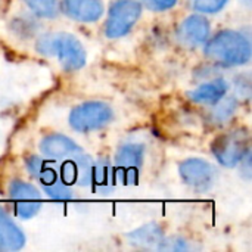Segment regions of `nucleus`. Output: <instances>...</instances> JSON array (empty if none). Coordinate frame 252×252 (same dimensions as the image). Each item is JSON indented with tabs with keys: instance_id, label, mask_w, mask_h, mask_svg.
Listing matches in <instances>:
<instances>
[{
	"instance_id": "obj_1",
	"label": "nucleus",
	"mask_w": 252,
	"mask_h": 252,
	"mask_svg": "<svg viewBox=\"0 0 252 252\" xmlns=\"http://www.w3.org/2000/svg\"><path fill=\"white\" fill-rule=\"evenodd\" d=\"M38 53L56 56L66 71H77L84 66L87 55L80 40L69 32H47L38 37L35 44Z\"/></svg>"
},
{
	"instance_id": "obj_2",
	"label": "nucleus",
	"mask_w": 252,
	"mask_h": 252,
	"mask_svg": "<svg viewBox=\"0 0 252 252\" xmlns=\"http://www.w3.org/2000/svg\"><path fill=\"white\" fill-rule=\"evenodd\" d=\"M205 55L220 65H245L251 59V43L244 34L224 30L207 43Z\"/></svg>"
},
{
	"instance_id": "obj_3",
	"label": "nucleus",
	"mask_w": 252,
	"mask_h": 252,
	"mask_svg": "<svg viewBox=\"0 0 252 252\" xmlns=\"http://www.w3.org/2000/svg\"><path fill=\"white\" fill-rule=\"evenodd\" d=\"M112 109L103 102L90 100L75 106L69 114V126L80 133H89L105 127L112 120Z\"/></svg>"
},
{
	"instance_id": "obj_4",
	"label": "nucleus",
	"mask_w": 252,
	"mask_h": 252,
	"mask_svg": "<svg viewBox=\"0 0 252 252\" xmlns=\"http://www.w3.org/2000/svg\"><path fill=\"white\" fill-rule=\"evenodd\" d=\"M248 131L238 128L219 136L213 143V154L224 167H236L248 149Z\"/></svg>"
},
{
	"instance_id": "obj_5",
	"label": "nucleus",
	"mask_w": 252,
	"mask_h": 252,
	"mask_svg": "<svg viewBox=\"0 0 252 252\" xmlns=\"http://www.w3.org/2000/svg\"><path fill=\"white\" fill-rule=\"evenodd\" d=\"M142 15V4L137 0H117L111 9L105 24L108 38H120L126 35Z\"/></svg>"
},
{
	"instance_id": "obj_6",
	"label": "nucleus",
	"mask_w": 252,
	"mask_h": 252,
	"mask_svg": "<svg viewBox=\"0 0 252 252\" xmlns=\"http://www.w3.org/2000/svg\"><path fill=\"white\" fill-rule=\"evenodd\" d=\"M145 148L139 143L123 145L115 155V176L123 185H136L143 165Z\"/></svg>"
},
{
	"instance_id": "obj_7",
	"label": "nucleus",
	"mask_w": 252,
	"mask_h": 252,
	"mask_svg": "<svg viewBox=\"0 0 252 252\" xmlns=\"http://www.w3.org/2000/svg\"><path fill=\"white\" fill-rule=\"evenodd\" d=\"M179 173L189 188L201 192L208 190L217 179V170L214 165L201 158H189L183 161L179 167Z\"/></svg>"
},
{
	"instance_id": "obj_8",
	"label": "nucleus",
	"mask_w": 252,
	"mask_h": 252,
	"mask_svg": "<svg viewBox=\"0 0 252 252\" xmlns=\"http://www.w3.org/2000/svg\"><path fill=\"white\" fill-rule=\"evenodd\" d=\"M9 195L15 202L18 217L27 220L34 217L41 208V195L32 185L21 180H13L9 186Z\"/></svg>"
},
{
	"instance_id": "obj_9",
	"label": "nucleus",
	"mask_w": 252,
	"mask_h": 252,
	"mask_svg": "<svg viewBox=\"0 0 252 252\" xmlns=\"http://www.w3.org/2000/svg\"><path fill=\"white\" fill-rule=\"evenodd\" d=\"M93 159L89 155H74L72 158L66 159L61 167V180L66 186H89L92 185V174H93Z\"/></svg>"
},
{
	"instance_id": "obj_10",
	"label": "nucleus",
	"mask_w": 252,
	"mask_h": 252,
	"mask_svg": "<svg viewBox=\"0 0 252 252\" xmlns=\"http://www.w3.org/2000/svg\"><path fill=\"white\" fill-rule=\"evenodd\" d=\"M210 35V22L202 15L188 16L177 30V40L188 46L196 47L208 40Z\"/></svg>"
},
{
	"instance_id": "obj_11",
	"label": "nucleus",
	"mask_w": 252,
	"mask_h": 252,
	"mask_svg": "<svg viewBox=\"0 0 252 252\" xmlns=\"http://www.w3.org/2000/svg\"><path fill=\"white\" fill-rule=\"evenodd\" d=\"M61 9L74 21L94 22L103 13V3L102 0H62Z\"/></svg>"
},
{
	"instance_id": "obj_12",
	"label": "nucleus",
	"mask_w": 252,
	"mask_h": 252,
	"mask_svg": "<svg viewBox=\"0 0 252 252\" xmlns=\"http://www.w3.org/2000/svg\"><path fill=\"white\" fill-rule=\"evenodd\" d=\"M40 151L47 158L59 159V158H66L75 152H80V148L72 139L63 134H49L41 139Z\"/></svg>"
},
{
	"instance_id": "obj_13",
	"label": "nucleus",
	"mask_w": 252,
	"mask_h": 252,
	"mask_svg": "<svg viewBox=\"0 0 252 252\" xmlns=\"http://www.w3.org/2000/svg\"><path fill=\"white\" fill-rule=\"evenodd\" d=\"M92 185L99 195H111L117 186V176L115 168L109 159L100 158L93 164V174H92Z\"/></svg>"
},
{
	"instance_id": "obj_14",
	"label": "nucleus",
	"mask_w": 252,
	"mask_h": 252,
	"mask_svg": "<svg viewBox=\"0 0 252 252\" xmlns=\"http://www.w3.org/2000/svg\"><path fill=\"white\" fill-rule=\"evenodd\" d=\"M127 239L131 245L143 250H158L162 239L164 232L159 224L157 223H148L127 235Z\"/></svg>"
},
{
	"instance_id": "obj_15",
	"label": "nucleus",
	"mask_w": 252,
	"mask_h": 252,
	"mask_svg": "<svg viewBox=\"0 0 252 252\" xmlns=\"http://www.w3.org/2000/svg\"><path fill=\"white\" fill-rule=\"evenodd\" d=\"M227 90H229V83L223 78H219L195 89L193 92L189 93V97L196 103L216 105L220 99L226 96Z\"/></svg>"
},
{
	"instance_id": "obj_16",
	"label": "nucleus",
	"mask_w": 252,
	"mask_h": 252,
	"mask_svg": "<svg viewBox=\"0 0 252 252\" xmlns=\"http://www.w3.org/2000/svg\"><path fill=\"white\" fill-rule=\"evenodd\" d=\"M0 238L4 250L18 251L25 245L24 233L1 208H0Z\"/></svg>"
},
{
	"instance_id": "obj_17",
	"label": "nucleus",
	"mask_w": 252,
	"mask_h": 252,
	"mask_svg": "<svg viewBox=\"0 0 252 252\" xmlns=\"http://www.w3.org/2000/svg\"><path fill=\"white\" fill-rule=\"evenodd\" d=\"M28 7L41 18H55L58 15V0H24Z\"/></svg>"
},
{
	"instance_id": "obj_18",
	"label": "nucleus",
	"mask_w": 252,
	"mask_h": 252,
	"mask_svg": "<svg viewBox=\"0 0 252 252\" xmlns=\"http://www.w3.org/2000/svg\"><path fill=\"white\" fill-rule=\"evenodd\" d=\"M43 189L49 195V198H52L55 201H69V199H72L71 189L59 179L56 182L47 185V186H43Z\"/></svg>"
},
{
	"instance_id": "obj_19",
	"label": "nucleus",
	"mask_w": 252,
	"mask_h": 252,
	"mask_svg": "<svg viewBox=\"0 0 252 252\" xmlns=\"http://www.w3.org/2000/svg\"><path fill=\"white\" fill-rule=\"evenodd\" d=\"M217 108L213 111V117L216 121H227L236 111L238 102L235 97H227V99H220L217 102Z\"/></svg>"
},
{
	"instance_id": "obj_20",
	"label": "nucleus",
	"mask_w": 252,
	"mask_h": 252,
	"mask_svg": "<svg viewBox=\"0 0 252 252\" xmlns=\"http://www.w3.org/2000/svg\"><path fill=\"white\" fill-rule=\"evenodd\" d=\"M227 3L229 0H192V7L202 13H217Z\"/></svg>"
},
{
	"instance_id": "obj_21",
	"label": "nucleus",
	"mask_w": 252,
	"mask_h": 252,
	"mask_svg": "<svg viewBox=\"0 0 252 252\" xmlns=\"http://www.w3.org/2000/svg\"><path fill=\"white\" fill-rule=\"evenodd\" d=\"M140 4H145L148 9L155 10V12H162V10H168L171 9L177 0H140Z\"/></svg>"
},
{
	"instance_id": "obj_22",
	"label": "nucleus",
	"mask_w": 252,
	"mask_h": 252,
	"mask_svg": "<svg viewBox=\"0 0 252 252\" xmlns=\"http://www.w3.org/2000/svg\"><path fill=\"white\" fill-rule=\"evenodd\" d=\"M189 247L183 239H162L159 245V251H186Z\"/></svg>"
},
{
	"instance_id": "obj_23",
	"label": "nucleus",
	"mask_w": 252,
	"mask_h": 252,
	"mask_svg": "<svg viewBox=\"0 0 252 252\" xmlns=\"http://www.w3.org/2000/svg\"><path fill=\"white\" fill-rule=\"evenodd\" d=\"M25 164H27L28 171H30L34 177H37L38 173H40V171L43 170V167L46 165V162H44L40 157H35V155L30 157V158L25 161Z\"/></svg>"
},
{
	"instance_id": "obj_24",
	"label": "nucleus",
	"mask_w": 252,
	"mask_h": 252,
	"mask_svg": "<svg viewBox=\"0 0 252 252\" xmlns=\"http://www.w3.org/2000/svg\"><path fill=\"white\" fill-rule=\"evenodd\" d=\"M4 250V247H3V242H1V238H0V251H3Z\"/></svg>"
}]
</instances>
